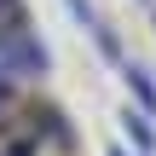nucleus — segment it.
I'll list each match as a JSON object with an SVG mask.
<instances>
[{
  "mask_svg": "<svg viewBox=\"0 0 156 156\" xmlns=\"http://www.w3.org/2000/svg\"><path fill=\"white\" fill-rule=\"evenodd\" d=\"M0 75L17 81V75H46V46L35 41V29L23 23H6L0 29Z\"/></svg>",
  "mask_w": 156,
  "mask_h": 156,
  "instance_id": "obj_1",
  "label": "nucleus"
},
{
  "mask_svg": "<svg viewBox=\"0 0 156 156\" xmlns=\"http://www.w3.org/2000/svg\"><path fill=\"white\" fill-rule=\"evenodd\" d=\"M127 133H133V145H139V151H151V145H156V133H151V116H145V110H139V116L127 110Z\"/></svg>",
  "mask_w": 156,
  "mask_h": 156,
  "instance_id": "obj_2",
  "label": "nucleus"
},
{
  "mask_svg": "<svg viewBox=\"0 0 156 156\" xmlns=\"http://www.w3.org/2000/svg\"><path fill=\"white\" fill-rule=\"evenodd\" d=\"M127 87H133V93H139V98H145V110H151V104H156V87H151V75H145V69H139V64H133V69H127Z\"/></svg>",
  "mask_w": 156,
  "mask_h": 156,
  "instance_id": "obj_3",
  "label": "nucleus"
},
{
  "mask_svg": "<svg viewBox=\"0 0 156 156\" xmlns=\"http://www.w3.org/2000/svg\"><path fill=\"white\" fill-rule=\"evenodd\" d=\"M12 104H17V87H12V81H6V75H0V116H6V110H12Z\"/></svg>",
  "mask_w": 156,
  "mask_h": 156,
  "instance_id": "obj_4",
  "label": "nucleus"
},
{
  "mask_svg": "<svg viewBox=\"0 0 156 156\" xmlns=\"http://www.w3.org/2000/svg\"><path fill=\"white\" fill-rule=\"evenodd\" d=\"M6 156H35V151H29V145H12V151H6Z\"/></svg>",
  "mask_w": 156,
  "mask_h": 156,
  "instance_id": "obj_5",
  "label": "nucleus"
},
{
  "mask_svg": "<svg viewBox=\"0 0 156 156\" xmlns=\"http://www.w3.org/2000/svg\"><path fill=\"white\" fill-rule=\"evenodd\" d=\"M116 156H127V151H116Z\"/></svg>",
  "mask_w": 156,
  "mask_h": 156,
  "instance_id": "obj_6",
  "label": "nucleus"
}]
</instances>
